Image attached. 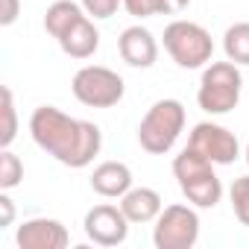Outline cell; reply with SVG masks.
I'll list each match as a JSON object with an SVG mask.
<instances>
[{
  "label": "cell",
  "instance_id": "6da1fadb",
  "mask_svg": "<svg viewBox=\"0 0 249 249\" xmlns=\"http://www.w3.org/2000/svg\"><path fill=\"white\" fill-rule=\"evenodd\" d=\"M30 135L47 156L73 170L88 167L103 147V132L97 123L71 117L56 106H38L30 114Z\"/></svg>",
  "mask_w": 249,
  "mask_h": 249
},
{
  "label": "cell",
  "instance_id": "7a4b0ae2",
  "mask_svg": "<svg viewBox=\"0 0 249 249\" xmlns=\"http://www.w3.org/2000/svg\"><path fill=\"white\" fill-rule=\"evenodd\" d=\"M173 179L179 182L185 199L196 208H214L223 199V182L214 173V161L194 153L191 147H185L173 159Z\"/></svg>",
  "mask_w": 249,
  "mask_h": 249
},
{
  "label": "cell",
  "instance_id": "3957f363",
  "mask_svg": "<svg viewBox=\"0 0 249 249\" xmlns=\"http://www.w3.org/2000/svg\"><path fill=\"white\" fill-rule=\"evenodd\" d=\"M185 106L173 97L156 100L150 106V111L144 114V120L138 123V144L141 150H147L150 156H164L176 147L182 129H185Z\"/></svg>",
  "mask_w": 249,
  "mask_h": 249
},
{
  "label": "cell",
  "instance_id": "277c9868",
  "mask_svg": "<svg viewBox=\"0 0 249 249\" xmlns=\"http://www.w3.org/2000/svg\"><path fill=\"white\" fill-rule=\"evenodd\" d=\"M240 91H243L240 65H234L229 59L226 62H208L202 76H199L196 103L205 114H229L237 108Z\"/></svg>",
  "mask_w": 249,
  "mask_h": 249
},
{
  "label": "cell",
  "instance_id": "5b68a950",
  "mask_svg": "<svg viewBox=\"0 0 249 249\" xmlns=\"http://www.w3.org/2000/svg\"><path fill=\"white\" fill-rule=\"evenodd\" d=\"M164 50L179 68L196 71V68H205L211 62L214 41H211V33L202 24L179 18V21H170L164 27Z\"/></svg>",
  "mask_w": 249,
  "mask_h": 249
},
{
  "label": "cell",
  "instance_id": "8992f818",
  "mask_svg": "<svg viewBox=\"0 0 249 249\" xmlns=\"http://www.w3.org/2000/svg\"><path fill=\"white\" fill-rule=\"evenodd\" d=\"M71 91L88 108H111V106H117L123 100V94H126V82H123V76L114 73L111 68L85 65V68H79L73 73Z\"/></svg>",
  "mask_w": 249,
  "mask_h": 249
},
{
  "label": "cell",
  "instance_id": "52a82bcc",
  "mask_svg": "<svg viewBox=\"0 0 249 249\" xmlns=\"http://www.w3.org/2000/svg\"><path fill=\"white\" fill-rule=\"evenodd\" d=\"M199 214L196 205H167L153 226V243L159 249H191L199 240Z\"/></svg>",
  "mask_w": 249,
  "mask_h": 249
},
{
  "label": "cell",
  "instance_id": "ba28073f",
  "mask_svg": "<svg viewBox=\"0 0 249 249\" xmlns=\"http://www.w3.org/2000/svg\"><path fill=\"white\" fill-rule=\"evenodd\" d=\"M188 147L199 156H205L208 161L214 164H234L237 156H240V144H237V135L229 132L226 126L214 120H202L191 129L188 135Z\"/></svg>",
  "mask_w": 249,
  "mask_h": 249
},
{
  "label": "cell",
  "instance_id": "9c48e42d",
  "mask_svg": "<svg viewBox=\"0 0 249 249\" xmlns=\"http://www.w3.org/2000/svg\"><path fill=\"white\" fill-rule=\"evenodd\" d=\"M85 237L97 246H120L129 237V217L123 214L120 205L111 202H100L85 214Z\"/></svg>",
  "mask_w": 249,
  "mask_h": 249
},
{
  "label": "cell",
  "instance_id": "30bf717a",
  "mask_svg": "<svg viewBox=\"0 0 249 249\" xmlns=\"http://www.w3.org/2000/svg\"><path fill=\"white\" fill-rule=\"evenodd\" d=\"M15 243L21 249H65L71 243V234H68L65 223H59L53 217H33L18 226Z\"/></svg>",
  "mask_w": 249,
  "mask_h": 249
},
{
  "label": "cell",
  "instance_id": "8fae6325",
  "mask_svg": "<svg viewBox=\"0 0 249 249\" xmlns=\"http://www.w3.org/2000/svg\"><path fill=\"white\" fill-rule=\"evenodd\" d=\"M117 53L129 68H153L156 59H159V41L147 27L135 24V27H126L120 33Z\"/></svg>",
  "mask_w": 249,
  "mask_h": 249
},
{
  "label": "cell",
  "instance_id": "7c38bea8",
  "mask_svg": "<svg viewBox=\"0 0 249 249\" xmlns=\"http://www.w3.org/2000/svg\"><path fill=\"white\" fill-rule=\"evenodd\" d=\"M132 188V170L123 161H103L91 173V191L106 199H120Z\"/></svg>",
  "mask_w": 249,
  "mask_h": 249
},
{
  "label": "cell",
  "instance_id": "4fadbf2b",
  "mask_svg": "<svg viewBox=\"0 0 249 249\" xmlns=\"http://www.w3.org/2000/svg\"><path fill=\"white\" fill-rule=\"evenodd\" d=\"M120 208L123 214L129 217V223H156V217L164 211V202H161V194L156 188H129L126 194L120 196Z\"/></svg>",
  "mask_w": 249,
  "mask_h": 249
},
{
  "label": "cell",
  "instance_id": "5bb4252c",
  "mask_svg": "<svg viewBox=\"0 0 249 249\" xmlns=\"http://www.w3.org/2000/svg\"><path fill=\"white\" fill-rule=\"evenodd\" d=\"M59 47L65 56L71 59H91L100 47V30L94 27V21L85 15L82 21H76L62 38H59Z\"/></svg>",
  "mask_w": 249,
  "mask_h": 249
},
{
  "label": "cell",
  "instance_id": "9a60e30c",
  "mask_svg": "<svg viewBox=\"0 0 249 249\" xmlns=\"http://www.w3.org/2000/svg\"><path fill=\"white\" fill-rule=\"evenodd\" d=\"M88 12L82 9V3H73V0H56V3L47 6L44 12V30L59 41L76 21H82Z\"/></svg>",
  "mask_w": 249,
  "mask_h": 249
},
{
  "label": "cell",
  "instance_id": "2e32d148",
  "mask_svg": "<svg viewBox=\"0 0 249 249\" xmlns=\"http://www.w3.org/2000/svg\"><path fill=\"white\" fill-rule=\"evenodd\" d=\"M223 53L234 65H249V21H237L223 33Z\"/></svg>",
  "mask_w": 249,
  "mask_h": 249
},
{
  "label": "cell",
  "instance_id": "e0dca14e",
  "mask_svg": "<svg viewBox=\"0 0 249 249\" xmlns=\"http://www.w3.org/2000/svg\"><path fill=\"white\" fill-rule=\"evenodd\" d=\"M24 179V161L6 147V150H0V191H12L18 188Z\"/></svg>",
  "mask_w": 249,
  "mask_h": 249
},
{
  "label": "cell",
  "instance_id": "ac0fdd59",
  "mask_svg": "<svg viewBox=\"0 0 249 249\" xmlns=\"http://www.w3.org/2000/svg\"><path fill=\"white\" fill-rule=\"evenodd\" d=\"M18 138V108H15V94L12 88H3V129H0V150L12 147Z\"/></svg>",
  "mask_w": 249,
  "mask_h": 249
},
{
  "label": "cell",
  "instance_id": "d6986e66",
  "mask_svg": "<svg viewBox=\"0 0 249 249\" xmlns=\"http://www.w3.org/2000/svg\"><path fill=\"white\" fill-rule=\"evenodd\" d=\"M229 199H231V211H234L237 223L249 229V176H240V179L231 182Z\"/></svg>",
  "mask_w": 249,
  "mask_h": 249
},
{
  "label": "cell",
  "instance_id": "ffe728a7",
  "mask_svg": "<svg viewBox=\"0 0 249 249\" xmlns=\"http://www.w3.org/2000/svg\"><path fill=\"white\" fill-rule=\"evenodd\" d=\"M123 9L132 18H153V15H170L167 0H123Z\"/></svg>",
  "mask_w": 249,
  "mask_h": 249
},
{
  "label": "cell",
  "instance_id": "44dd1931",
  "mask_svg": "<svg viewBox=\"0 0 249 249\" xmlns=\"http://www.w3.org/2000/svg\"><path fill=\"white\" fill-rule=\"evenodd\" d=\"M120 6H123V0H82V9L88 12V18H97V21L111 18Z\"/></svg>",
  "mask_w": 249,
  "mask_h": 249
},
{
  "label": "cell",
  "instance_id": "7402d4cb",
  "mask_svg": "<svg viewBox=\"0 0 249 249\" xmlns=\"http://www.w3.org/2000/svg\"><path fill=\"white\" fill-rule=\"evenodd\" d=\"M21 15V0H0V27H12Z\"/></svg>",
  "mask_w": 249,
  "mask_h": 249
},
{
  "label": "cell",
  "instance_id": "603a6c76",
  "mask_svg": "<svg viewBox=\"0 0 249 249\" xmlns=\"http://www.w3.org/2000/svg\"><path fill=\"white\" fill-rule=\"evenodd\" d=\"M15 220V202L9 199V191H0V229L12 226Z\"/></svg>",
  "mask_w": 249,
  "mask_h": 249
},
{
  "label": "cell",
  "instance_id": "cb8c5ba5",
  "mask_svg": "<svg viewBox=\"0 0 249 249\" xmlns=\"http://www.w3.org/2000/svg\"><path fill=\"white\" fill-rule=\"evenodd\" d=\"M191 6V0H167V9H170V15H179V12H185Z\"/></svg>",
  "mask_w": 249,
  "mask_h": 249
},
{
  "label": "cell",
  "instance_id": "d4e9b609",
  "mask_svg": "<svg viewBox=\"0 0 249 249\" xmlns=\"http://www.w3.org/2000/svg\"><path fill=\"white\" fill-rule=\"evenodd\" d=\"M243 156H246V164H249V144H246V153H243Z\"/></svg>",
  "mask_w": 249,
  "mask_h": 249
}]
</instances>
